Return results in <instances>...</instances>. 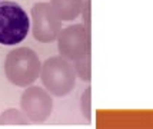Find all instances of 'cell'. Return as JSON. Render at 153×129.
<instances>
[{"label":"cell","instance_id":"cell-1","mask_svg":"<svg viewBox=\"0 0 153 129\" xmlns=\"http://www.w3.org/2000/svg\"><path fill=\"white\" fill-rule=\"evenodd\" d=\"M42 63L37 53L29 48L13 49L6 56L4 73L7 81L20 88H27L40 75Z\"/></svg>","mask_w":153,"mask_h":129},{"label":"cell","instance_id":"cell-2","mask_svg":"<svg viewBox=\"0 0 153 129\" xmlns=\"http://www.w3.org/2000/svg\"><path fill=\"white\" fill-rule=\"evenodd\" d=\"M40 79L50 95L57 98L69 95L76 86V73L72 63L62 57H49L40 69Z\"/></svg>","mask_w":153,"mask_h":129},{"label":"cell","instance_id":"cell-3","mask_svg":"<svg viewBox=\"0 0 153 129\" xmlns=\"http://www.w3.org/2000/svg\"><path fill=\"white\" fill-rule=\"evenodd\" d=\"M30 20L23 7L14 1L0 3V45L13 46L26 39Z\"/></svg>","mask_w":153,"mask_h":129},{"label":"cell","instance_id":"cell-4","mask_svg":"<svg viewBox=\"0 0 153 129\" xmlns=\"http://www.w3.org/2000/svg\"><path fill=\"white\" fill-rule=\"evenodd\" d=\"M57 49L62 57L73 62L90 53V29L85 25H70L60 30Z\"/></svg>","mask_w":153,"mask_h":129},{"label":"cell","instance_id":"cell-5","mask_svg":"<svg viewBox=\"0 0 153 129\" xmlns=\"http://www.w3.org/2000/svg\"><path fill=\"white\" fill-rule=\"evenodd\" d=\"M20 108L29 122L43 123L53 112V99L39 86H29L20 98Z\"/></svg>","mask_w":153,"mask_h":129},{"label":"cell","instance_id":"cell-6","mask_svg":"<svg viewBox=\"0 0 153 129\" xmlns=\"http://www.w3.org/2000/svg\"><path fill=\"white\" fill-rule=\"evenodd\" d=\"M33 37L42 43H50L57 39L62 30V20L56 16L50 3L40 1L32 7Z\"/></svg>","mask_w":153,"mask_h":129},{"label":"cell","instance_id":"cell-7","mask_svg":"<svg viewBox=\"0 0 153 129\" xmlns=\"http://www.w3.org/2000/svg\"><path fill=\"white\" fill-rule=\"evenodd\" d=\"M85 0H50V6L62 22L74 20L83 7Z\"/></svg>","mask_w":153,"mask_h":129},{"label":"cell","instance_id":"cell-8","mask_svg":"<svg viewBox=\"0 0 153 129\" xmlns=\"http://www.w3.org/2000/svg\"><path fill=\"white\" fill-rule=\"evenodd\" d=\"M90 62H92L90 53H87L85 56L79 57V59L73 60V65H72L74 69V73L85 82H90V79H92V66H90Z\"/></svg>","mask_w":153,"mask_h":129},{"label":"cell","instance_id":"cell-9","mask_svg":"<svg viewBox=\"0 0 153 129\" xmlns=\"http://www.w3.org/2000/svg\"><path fill=\"white\" fill-rule=\"evenodd\" d=\"M27 123H29V119L19 109H6L0 115V125H27Z\"/></svg>","mask_w":153,"mask_h":129},{"label":"cell","instance_id":"cell-10","mask_svg":"<svg viewBox=\"0 0 153 129\" xmlns=\"http://www.w3.org/2000/svg\"><path fill=\"white\" fill-rule=\"evenodd\" d=\"M80 109L86 122L90 123L92 122V88H87L80 96Z\"/></svg>","mask_w":153,"mask_h":129},{"label":"cell","instance_id":"cell-11","mask_svg":"<svg viewBox=\"0 0 153 129\" xmlns=\"http://www.w3.org/2000/svg\"><path fill=\"white\" fill-rule=\"evenodd\" d=\"M90 4H92V1L90 0H86L85 3H83V7H82V16H83V23H85V26L87 29H90Z\"/></svg>","mask_w":153,"mask_h":129}]
</instances>
